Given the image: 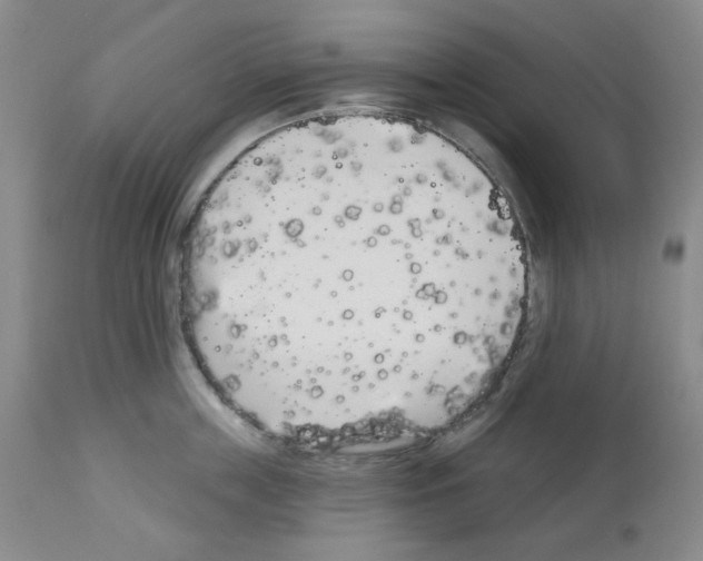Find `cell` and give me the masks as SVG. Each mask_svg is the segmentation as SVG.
Listing matches in <instances>:
<instances>
[{"label": "cell", "mask_w": 703, "mask_h": 561, "mask_svg": "<svg viewBox=\"0 0 703 561\" xmlns=\"http://www.w3.org/2000/svg\"><path fill=\"white\" fill-rule=\"evenodd\" d=\"M491 289L457 171L422 129L374 114L244 151L198 205L180 268L184 335L215 394L320 431L383 426L429 397Z\"/></svg>", "instance_id": "6da1fadb"}]
</instances>
